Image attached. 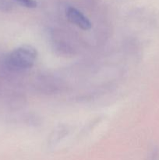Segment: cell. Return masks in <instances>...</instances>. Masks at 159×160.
Instances as JSON below:
<instances>
[{
	"label": "cell",
	"instance_id": "1",
	"mask_svg": "<svg viewBox=\"0 0 159 160\" xmlns=\"http://www.w3.org/2000/svg\"><path fill=\"white\" fill-rule=\"evenodd\" d=\"M37 58V51L30 45H23L16 48L8 55L6 65L10 70L20 71L34 66Z\"/></svg>",
	"mask_w": 159,
	"mask_h": 160
},
{
	"label": "cell",
	"instance_id": "2",
	"mask_svg": "<svg viewBox=\"0 0 159 160\" xmlns=\"http://www.w3.org/2000/svg\"><path fill=\"white\" fill-rule=\"evenodd\" d=\"M66 17L72 23L79 27L80 29L87 31L92 28L90 20L76 8L69 7L66 10Z\"/></svg>",
	"mask_w": 159,
	"mask_h": 160
},
{
	"label": "cell",
	"instance_id": "3",
	"mask_svg": "<svg viewBox=\"0 0 159 160\" xmlns=\"http://www.w3.org/2000/svg\"><path fill=\"white\" fill-rule=\"evenodd\" d=\"M21 6L27 8H35L37 7V2L34 0H15Z\"/></svg>",
	"mask_w": 159,
	"mask_h": 160
}]
</instances>
